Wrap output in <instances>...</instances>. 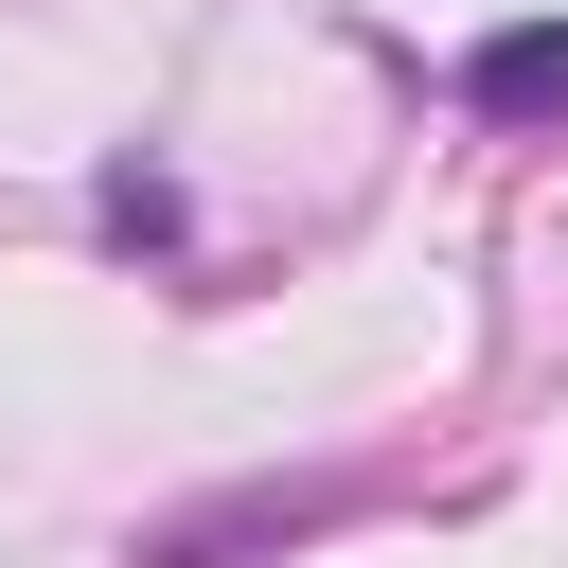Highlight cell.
<instances>
[{
  "mask_svg": "<svg viewBox=\"0 0 568 568\" xmlns=\"http://www.w3.org/2000/svg\"><path fill=\"white\" fill-rule=\"evenodd\" d=\"M462 106H479V124H515V142H532V124H568V18L479 36V53H462Z\"/></svg>",
  "mask_w": 568,
  "mask_h": 568,
  "instance_id": "cell-1",
  "label": "cell"
},
{
  "mask_svg": "<svg viewBox=\"0 0 568 568\" xmlns=\"http://www.w3.org/2000/svg\"><path fill=\"white\" fill-rule=\"evenodd\" d=\"M89 213H106V248H178V231H195V213H178V178H160V160H124V178H106V195H89Z\"/></svg>",
  "mask_w": 568,
  "mask_h": 568,
  "instance_id": "cell-2",
  "label": "cell"
}]
</instances>
